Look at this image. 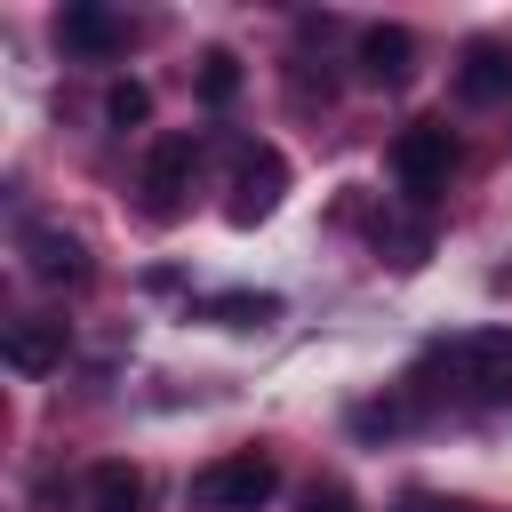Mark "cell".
Listing matches in <instances>:
<instances>
[{
  "label": "cell",
  "instance_id": "obj_7",
  "mask_svg": "<svg viewBox=\"0 0 512 512\" xmlns=\"http://www.w3.org/2000/svg\"><path fill=\"white\" fill-rule=\"evenodd\" d=\"M280 192H288V160H280L272 144H256V152L240 160V200H232V224H264V216L280 208Z\"/></svg>",
  "mask_w": 512,
  "mask_h": 512
},
{
  "label": "cell",
  "instance_id": "obj_2",
  "mask_svg": "<svg viewBox=\"0 0 512 512\" xmlns=\"http://www.w3.org/2000/svg\"><path fill=\"white\" fill-rule=\"evenodd\" d=\"M448 176H456V136H448L440 120H408V128L392 136V184H400L408 200H440Z\"/></svg>",
  "mask_w": 512,
  "mask_h": 512
},
{
  "label": "cell",
  "instance_id": "obj_12",
  "mask_svg": "<svg viewBox=\"0 0 512 512\" xmlns=\"http://www.w3.org/2000/svg\"><path fill=\"white\" fill-rule=\"evenodd\" d=\"M104 120H112V128H144V120H152V88H144V80H112V88H104Z\"/></svg>",
  "mask_w": 512,
  "mask_h": 512
},
{
  "label": "cell",
  "instance_id": "obj_1",
  "mask_svg": "<svg viewBox=\"0 0 512 512\" xmlns=\"http://www.w3.org/2000/svg\"><path fill=\"white\" fill-rule=\"evenodd\" d=\"M272 496H280V464L256 456V448L216 456V464L192 480V504H200V512H264Z\"/></svg>",
  "mask_w": 512,
  "mask_h": 512
},
{
  "label": "cell",
  "instance_id": "obj_9",
  "mask_svg": "<svg viewBox=\"0 0 512 512\" xmlns=\"http://www.w3.org/2000/svg\"><path fill=\"white\" fill-rule=\"evenodd\" d=\"M56 40H64L72 56H120V48H128V24H120L112 8H88V0H80V8L56 16Z\"/></svg>",
  "mask_w": 512,
  "mask_h": 512
},
{
  "label": "cell",
  "instance_id": "obj_14",
  "mask_svg": "<svg viewBox=\"0 0 512 512\" xmlns=\"http://www.w3.org/2000/svg\"><path fill=\"white\" fill-rule=\"evenodd\" d=\"M200 96H208V104H232V96H240V56H232V48H208V56H200Z\"/></svg>",
  "mask_w": 512,
  "mask_h": 512
},
{
  "label": "cell",
  "instance_id": "obj_13",
  "mask_svg": "<svg viewBox=\"0 0 512 512\" xmlns=\"http://www.w3.org/2000/svg\"><path fill=\"white\" fill-rule=\"evenodd\" d=\"M208 320H224V328H264V320H280V296H208Z\"/></svg>",
  "mask_w": 512,
  "mask_h": 512
},
{
  "label": "cell",
  "instance_id": "obj_15",
  "mask_svg": "<svg viewBox=\"0 0 512 512\" xmlns=\"http://www.w3.org/2000/svg\"><path fill=\"white\" fill-rule=\"evenodd\" d=\"M304 512H352V496H344V488H312V496H304Z\"/></svg>",
  "mask_w": 512,
  "mask_h": 512
},
{
  "label": "cell",
  "instance_id": "obj_11",
  "mask_svg": "<svg viewBox=\"0 0 512 512\" xmlns=\"http://www.w3.org/2000/svg\"><path fill=\"white\" fill-rule=\"evenodd\" d=\"M456 88L472 96V104H496V96H512V64H504V48H464V64H456Z\"/></svg>",
  "mask_w": 512,
  "mask_h": 512
},
{
  "label": "cell",
  "instance_id": "obj_16",
  "mask_svg": "<svg viewBox=\"0 0 512 512\" xmlns=\"http://www.w3.org/2000/svg\"><path fill=\"white\" fill-rule=\"evenodd\" d=\"M400 512H448V504H424V496H416V504H400Z\"/></svg>",
  "mask_w": 512,
  "mask_h": 512
},
{
  "label": "cell",
  "instance_id": "obj_4",
  "mask_svg": "<svg viewBox=\"0 0 512 512\" xmlns=\"http://www.w3.org/2000/svg\"><path fill=\"white\" fill-rule=\"evenodd\" d=\"M448 360H456V384L472 400H504L512 392V328H472V336L448 344Z\"/></svg>",
  "mask_w": 512,
  "mask_h": 512
},
{
  "label": "cell",
  "instance_id": "obj_3",
  "mask_svg": "<svg viewBox=\"0 0 512 512\" xmlns=\"http://www.w3.org/2000/svg\"><path fill=\"white\" fill-rule=\"evenodd\" d=\"M192 176H200V144L192 136H160L152 152H144V176H136V192H144V216H184V192H192Z\"/></svg>",
  "mask_w": 512,
  "mask_h": 512
},
{
  "label": "cell",
  "instance_id": "obj_8",
  "mask_svg": "<svg viewBox=\"0 0 512 512\" xmlns=\"http://www.w3.org/2000/svg\"><path fill=\"white\" fill-rule=\"evenodd\" d=\"M0 352H8L16 376H56L64 368V320H8Z\"/></svg>",
  "mask_w": 512,
  "mask_h": 512
},
{
  "label": "cell",
  "instance_id": "obj_6",
  "mask_svg": "<svg viewBox=\"0 0 512 512\" xmlns=\"http://www.w3.org/2000/svg\"><path fill=\"white\" fill-rule=\"evenodd\" d=\"M416 72V32L408 24H368L360 32V80L368 88H400Z\"/></svg>",
  "mask_w": 512,
  "mask_h": 512
},
{
  "label": "cell",
  "instance_id": "obj_5",
  "mask_svg": "<svg viewBox=\"0 0 512 512\" xmlns=\"http://www.w3.org/2000/svg\"><path fill=\"white\" fill-rule=\"evenodd\" d=\"M16 248H24V272H32V280H56V288L88 280V248H80L64 224H24Z\"/></svg>",
  "mask_w": 512,
  "mask_h": 512
},
{
  "label": "cell",
  "instance_id": "obj_10",
  "mask_svg": "<svg viewBox=\"0 0 512 512\" xmlns=\"http://www.w3.org/2000/svg\"><path fill=\"white\" fill-rule=\"evenodd\" d=\"M80 512H144V472L136 464H96L80 488Z\"/></svg>",
  "mask_w": 512,
  "mask_h": 512
}]
</instances>
